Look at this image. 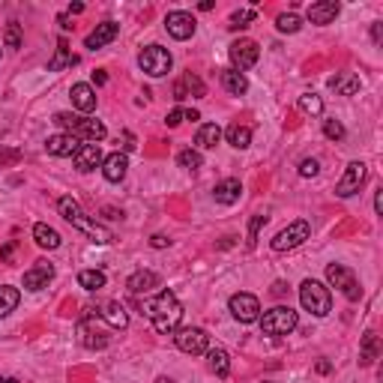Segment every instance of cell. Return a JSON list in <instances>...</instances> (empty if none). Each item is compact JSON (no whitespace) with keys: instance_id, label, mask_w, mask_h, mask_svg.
<instances>
[{"instance_id":"cell-1","label":"cell","mask_w":383,"mask_h":383,"mask_svg":"<svg viewBox=\"0 0 383 383\" xmlns=\"http://www.w3.org/2000/svg\"><path fill=\"white\" fill-rule=\"evenodd\" d=\"M141 309H144V315L153 320L156 333H162V335L174 333L183 320V306H180V300L174 297V291H162L159 297L141 302Z\"/></svg>"},{"instance_id":"cell-2","label":"cell","mask_w":383,"mask_h":383,"mask_svg":"<svg viewBox=\"0 0 383 383\" xmlns=\"http://www.w3.org/2000/svg\"><path fill=\"white\" fill-rule=\"evenodd\" d=\"M57 213L63 216V219H66L69 225H72V228H78L81 234H87V237H90L93 242H99V246H108V242L114 240L105 225L93 222L90 216H87V213L81 210V204H78L75 198H69V195H66V198H60V201H57Z\"/></svg>"},{"instance_id":"cell-3","label":"cell","mask_w":383,"mask_h":383,"mask_svg":"<svg viewBox=\"0 0 383 383\" xmlns=\"http://www.w3.org/2000/svg\"><path fill=\"white\" fill-rule=\"evenodd\" d=\"M54 123L60 129H66L69 135H75L78 141H84L87 144H99L102 138L108 135V129L99 123V120H93V117H78V114H66V111H60V114H54Z\"/></svg>"},{"instance_id":"cell-4","label":"cell","mask_w":383,"mask_h":383,"mask_svg":"<svg viewBox=\"0 0 383 383\" xmlns=\"http://www.w3.org/2000/svg\"><path fill=\"white\" fill-rule=\"evenodd\" d=\"M300 302H302V309L311 311L315 318H327L329 311H333V293H329L327 284L315 282V278H306V282L300 284Z\"/></svg>"},{"instance_id":"cell-5","label":"cell","mask_w":383,"mask_h":383,"mask_svg":"<svg viewBox=\"0 0 383 383\" xmlns=\"http://www.w3.org/2000/svg\"><path fill=\"white\" fill-rule=\"evenodd\" d=\"M297 324H300V318L291 306H276L260 318V329H264L267 335H291L293 329H297Z\"/></svg>"},{"instance_id":"cell-6","label":"cell","mask_w":383,"mask_h":383,"mask_svg":"<svg viewBox=\"0 0 383 383\" xmlns=\"http://www.w3.org/2000/svg\"><path fill=\"white\" fill-rule=\"evenodd\" d=\"M138 66H141V72H147L150 78H162V75L171 72L174 57H171V51L162 48V45H147L141 54H138Z\"/></svg>"},{"instance_id":"cell-7","label":"cell","mask_w":383,"mask_h":383,"mask_svg":"<svg viewBox=\"0 0 383 383\" xmlns=\"http://www.w3.org/2000/svg\"><path fill=\"white\" fill-rule=\"evenodd\" d=\"M174 344L180 347L183 353H207L210 351V335H207V329L201 327H183V329H174Z\"/></svg>"},{"instance_id":"cell-8","label":"cell","mask_w":383,"mask_h":383,"mask_svg":"<svg viewBox=\"0 0 383 383\" xmlns=\"http://www.w3.org/2000/svg\"><path fill=\"white\" fill-rule=\"evenodd\" d=\"M327 282L333 287H338V291H342L351 302H356L362 297V287H360V282H356V276L342 264H329L327 267Z\"/></svg>"},{"instance_id":"cell-9","label":"cell","mask_w":383,"mask_h":383,"mask_svg":"<svg viewBox=\"0 0 383 383\" xmlns=\"http://www.w3.org/2000/svg\"><path fill=\"white\" fill-rule=\"evenodd\" d=\"M311 237V225L306 219H300V222H291L284 231H278L276 237H273V249L276 251H291V249H297L302 246Z\"/></svg>"},{"instance_id":"cell-10","label":"cell","mask_w":383,"mask_h":383,"mask_svg":"<svg viewBox=\"0 0 383 383\" xmlns=\"http://www.w3.org/2000/svg\"><path fill=\"white\" fill-rule=\"evenodd\" d=\"M231 315L240 320V324H255V320L260 318V300L255 297V293H234L231 302H228Z\"/></svg>"},{"instance_id":"cell-11","label":"cell","mask_w":383,"mask_h":383,"mask_svg":"<svg viewBox=\"0 0 383 383\" xmlns=\"http://www.w3.org/2000/svg\"><path fill=\"white\" fill-rule=\"evenodd\" d=\"M228 57H231V63L237 72H242V69H251L258 63V57H260V48H258V42L255 39H237L234 45L228 48Z\"/></svg>"},{"instance_id":"cell-12","label":"cell","mask_w":383,"mask_h":383,"mask_svg":"<svg viewBox=\"0 0 383 383\" xmlns=\"http://www.w3.org/2000/svg\"><path fill=\"white\" fill-rule=\"evenodd\" d=\"M365 177H369V168H365L362 162H351V165H347V171H344V177L335 183V195H338V198H351V195H356V192L362 189Z\"/></svg>"},{"instance_id":"cell-13","label":"cell","mask_w":383,"mask_h":383,"mask_svg":"<svg viewBox=\"0 0 383 383\" xmlns=\"http://www.w3.org/2000/svg\"><path fill=\"white\" fill-rule=\"evenodd\" d=\"M201 96H207V87L198 75L192 72H183L177 81H174V99L177 102H186V99H201Z\"/></svg>"},{"instance_id":"cell-14","label":"cell","mask_w":383,"mask_h":383,"mask_svg":"<svg viewBox=\"0 0 383 383\" xmlns=\"http://www.w3.org/2000/svg\"><path fill=\"white\" fill-rule=\"evenodd\" d=\"M165 30L171 33L174 39H192L195 37V19H192L189 12H183V10H177V12H168L165 15Z\"/></svg>"},{"instance_id":"cell-15","label":"cell","mask_w":383,"mask_h":383,"mask_svg":"<svg viewBox=\"0 0 383 383\" xmlns=\"http://www.w3.org/2000/svg\"><path fill=\"white\" fill-rule=\"evenodd\" d=\"M78 335H81V344L90 347V351L108 347V333L102 327H96V318H84L81 324H78Z\"/></svg>"},{"instance_id":"cell-16","label":"cell","mask_w":383,"mask_h":383,"mask_svg":"<svg viewBox=\"0 0 383 383\" xmlns=\"http://www.w3.org/2000/svg\"><path fill=\"white\" fill-rule=\"evenodd\" d=\"M54 278V267L48 260H37L28 273H24V291H42L48 287V282Z\"/></svg>"},{"instance_id":"cell-17","label":"cell","mask_w":383,"mask_h":383,"mask_svg":"<svg viewBox=\"0 0 383 383\" xmlns=\"http://www.w3.org/2000/svg\"><path fill=\"white\" fill-rule=\"evenodd\" d=\"M117 33H120V24H117V21H102V24H96V30L84 39V45L90 48V51L105 48L108 42H114V39H117Z\"/></svg>"},{"instance_id":"cell-18","label":"cell","mask_w":383,"mask_h":383,"mask_svg":"<svg viewBox=\"0 0 383 383\" xmlns=\"http://www.w3.org/2000/svg\"><path fill=\"white\" fill-rule=\"evenodd\" d=\"M72 159H75V168L81 174H87V171H96L102 165V150H99V144H81Z\"/></svg>"},{"instance_id":"cell-19","label":"cell","mask_w":383,"mask_h":383,"mask_svg":"<svg viewBox=\"0 0 383 383\" xmlns=\"http://www.w3.org/2000/svg\"><path fill=\"white\" fill-rule=\"evenodd\" d=\"M96 311H99V320H105L111 329H126V327H129L126 309L120 306V302H114V300H111V302H102V306L96 309Z\"/></svg>"},{"instance_id":"cell-20","label":"cell","mask_w":383,"mask_h":383,"mask_svg":"<svg viewBox=\"0 0 383 383\" xmlns=\"http://www.w3.org/2000/svg\"><path fill=\"white\" fill-rule=\"evenodd\" d=\"M338 12H342V6H338L335 0H318V3H311L306 10L311 24H329V21H335Z\"/></svg>"},{"instance_id":"cell-21","label":"cell","mask_w":383,"mask_h":383,"mask_svg":"<svg viewBox=\"0 0 383 383\" xmlns=\"http://www.w3.org/2000/svg\"><path fill=\"white\" fill-rule=\"evenodd\" d=\"M129 293H135V297H141V293H150L153 287H159V276L153 273V269H138V273L129 276Z\"/></svg>"},{"instance_id":"cell-22","label":"cell","mask_w":383,"mask_h":383,"mask_svg":"<svg viewBox=\"0 0 383 383\" xmlns=\"http://www.w3.org/2000/svg\"><path fill=\"white\" fill-rule=\"evenodd\" d=\"M78 147H81V141H78L75 135H69V132L51 135L48 141H45V150H48L51 156H75Z\"/></svg>"},{"instance_id":"cell-23","label":"cell","mask_w":383,"mask_h":383,"mask_svg":"<svg viewBox=\"0 0 383 383\" xmlns=\"http://www.w3.org/2000/svg\"><path fill=\"white\" fill-rule=\"evenodd\" d=\"M240 195H242V183L240 180H222V183H216V189H213V198H216V204H225V207H231V204H237L240 201Z\"/></svg>"},{"instance_id":"cell-24","label":"cell","mask_w":383,"mask_h":383,"mask_svg":"<svg viewBox=\"0 0 383 383\" xmlns=\"http://www.w3.org/2000/svg\"><path fill=\"white\" fill-rule=\"evenodd\" d=\"M126 168H129V159H126V153H120V150L102 159V174H105L108 183H120V180H123Z\"/></svg>"},{"instance_id":"cell-25","label":"cell","mask_w":383,"mask_h":383,"mask_svg":"<svg viewBox=\"0 0 383 383\" xmlns=\"http://www.w3.org/2000/svg\"><path fill=\"white\" fill-rule=\"evenodd\" d=\"M69 96H72V105L81 111V114H90V111H96V90H93L90 84H72Z\"/></svg>"},{"instance_id":"cell-26","label":"cell","mask_w":383,"mask_h":383,"mask_svg":"<svg viewBox=\"0 0 383 383\" xmlns=\"http://www.w3.org/2000/svg\"><path fill=\"white\" fill-rule=\"evenodd\" d=\"M329 87L342 96H353V93H360L362 84H360V75H353V72H335L329 78Z\"/></svg>"},{"instance_id":"cell-27","label":"cell","mask_w":383,"mask_h":383,"mask_svg":"<svg viewBox=\"0 0 383 383\" xmlns=\"http://www.w3.org/2000/svg\"><path fill=\"white\" fill-rule=\"evenodd\" d=\"M207 360H210V369H213L216 377H228L231 374V356L225 347H210V351H207Z\"/></svg>"},{"instance_id":"cell-28","label":"cell","mask_w":383,"mask_h":383,"mask_svg":"<svg viewBox=\"0 0 383 383\" xmlns=\"http://www.w3.org/2000/svg\"><path fill=\"white\" fill-rule=\"evenodd\" d=\"M33 240H37V246H42V249H57L60 242H63V240H60V234L45 222L33 225Z\"/></svg>"},{"instance_id":"cell-29","label":"cell","mask_w":383,"mask_h":383,"mask_svg":"<svg viewBox=\"0 0 383 383\" xmlns=\"http://www.w3.org/2000/svg\"><path fill=\"white\" fill-rule=\"evenodd\" d=\"M78 63V57L72 54V51H69V45L63 39L57 42V48H54V57L48 60V69L51 72H60V69H66V66H75Z\"/></svg>"},{"instance_id":"cell-30","label":"cell","mask_w":383,"mask_h":383,"mask_svg":"<svg viewBox=\"0 0 383 383\" xmlns=\"http://www.w3.org/2000/svg\"><path fill=\"white\" fill-rule=\"evenodd\" d=\"M222 87L228 93H234V96H242L249 90V81H246V75H242V72H237V69H225V72H222Z\"/></svg>"},{"instance_id":"cell-31","label":"cell","mask_w":383,"mask_h":383,"mask_svg":"<svg viewBox=\"0 0 383 383\" xmlns=\"http://www.w3.org/2000/svg\"><path fill=\"white\" fill-rule=\"evenodd\" d=\"M219 141H222V129L216 123H204L201 129H198V135H195V144L201 147V150H213Z\"/></svg>"},{"instance_id":"cell-32","label":"cell","mask_w":383,"mask_h":383,"mask_svg":"<svg viewBox=\"0 0 383 383\" xmlns=\"http://www.w3.org/2000/svg\"><path fill=\"white\" fill-rule=\"evenodd\" d=\"M19 300H21L19 287H12V284H0V318L12 315V311L19 309Z\"/></svg>"},{"instance_id":"cell-33","label":"cell","mask_w":383,"mask_h":383,"mask_svg":"<svg viewBox=\"0 0 383 383\" xmlns=\"http://www.w3.org/2000/svg\"><path fill=\"white\" fill-rule=\"evenodd\" d=\"M105 273H102V269H81V273H78V284L84 287V291H102V287H105Z\"/></svg>"},{"instance_id":"cell-34","label":"cell","mask_w":383,"mask_h":383,"mask_svg":"<svg viewBox=\"0 0 383 383\" xmlns=\"http://www.w3.org/2000/svg\"><path fill=\"white\" fill-rule=\"evenodd\" d=\"M228 144L231 147H237V150H246V147L251 144V129L249 126H240V123H234V126H228Z\"/></svg>"},{"instance_id":"cell-35","label":"cell","mask_w":383,"mask_h":383,"mask_svg":"<svg viewBox=\"0 0 383 383\" xmlns=\"http://www.w3.org/2000/svg\"><path fill=\"white\" fill-rule=\"evenodd\" d=\"M377 335H374V329H365V335H362V353H360V362L362 365H371L374 360H377Z\"/></svg>"},{"instance_id":"cell-36","label":"cell","mask_w":383,"mask_h":383,"mask_svg":"<svg viewBox=\"0 0 383 383\" xmlns=\"http://www.w3.org/2000/svg\"><path fill=\"white\" fill-rule=\"evenodd\" d=\"M276 28L282 30V33H297V30L302 28V19H300L297 12H282V15L276 19Z\"/></svg>"},{"instance_id":"cell-37","label":"cell","mask_w":383,"mask_h":383,"mask_svg":"<svg viewBox=\"0 0 383 383\" xmlns=\"http://www.w3.org/2000/svg\"><path fill=\"white\" fill-rule=\"evenodd\" d=\"M177 165H180V168H186V171H198L204 165V159H201V153H198V150H180L177 153Z\"/></svg>"},{"instance_id":"cell-38","label":"cell","mask_w":383,"mask_h":383,"mask_svg":"<svg viewBox=\"0 0 383 383\" xmlns=\"http://www.w3.org/2000/svg\"><path fill=\"white\" fill-rule=\"evenodd\" d=\"M300 111H306V114H320L324 111V102H320V96H315V93H302L300 96Z\"/></svg>"},{"instance_id":"cell-39","label":"cell","mask_w":383,"mask_h":383,"mask_svg":"<svg viewBox=\"0 0 383 383\" xmlns=\"http://www.w3.org/2000/svg\"><path fill=\"white\" fill-rule=\"evenodd\" d=\"M3 42H6V48H21V24H15V21L6 24Z\"/></svg>"},{"instance_id":"cell-40","label":"cell","mask_w":383,"mask_h":383,"mask_svg":"<svg viewBox=\"0 0 383 383\" xmlns=\"http://www.w3.org/2000/svg\"><path fill=\"white\" fill-rule=\"evenodd\" d=\"M249 21H255V10H242V12H234V15H231V24H228V28L240 30V28H249Z\"/></svg>"},{"instance_id":"cell-41","label":"cell","mask_w":383,"mask_h":383,"mask_svg":"<svg viewBox=\"0 0 383 383\" xmlns=\"http://www.w3.org/2000/svg\"><path fill=\"white\" fill-rule=\"evenodd\" d=\"M324 135L329 141H342L344 138V126L338 123V120H324Z\"/></svg>"},{"instance_id":"cell-42","label":"cell","mask_w":383,"mask_h":383,"mask_svg":"<svg viewBox=\"0 0 383 383\" xmlns=\"http://www.w3.org/2000/svg\"><path fill=\"white\" fill-rule=\"evenodd\" d=\"M318 171H320L318 159H302V162H300V177H315Z\"/></svg>"},{"instance_id":"cell-43","label":"cell","mask_w":383,"mask_h":383,"mask_svg":"<svg viewBox=\"0 0 383 383\" xmlns=\"http://www.w3.org/2000/svg\"><path fill=\"white\" fill-rule=\"evenodd\" d=\"M267 222V216H255L251 219V228H249V246H255V240H258V231H260V225Z\"/></svg>"},{"instance_id":"cell-44","label":"cell","mask_w":383,"mask_h":383,"mask_svg":"<svg viewBox=\"0 0 383 383\" xmlns=\"http://www.w3.org/2000/svg\"><path fill=\"white\" fill-rule=\"evenodd\" d=\"M165 123H168L171 129H174V126H180V123H183V108H174V111H168V117H165Z\"/></svg>"},{"instance_id":"cell-45","label":"cell","mask_w":383,"mask_h":383,"mask_svg":"<svg viewBox=\"0 0 383 383\" xmlns=\"http://www.w3.org/2000/svg\"><path fill=\"white\" fill-rule=\"evenodd\" d=\"M12 255H15V242H6V246L0 249V260H6V264H10Z\"/></svg>"},{"instance_id":"cell-46","label":"cell","mask_w":383,"mask_h":383,"mask_svg":"<svg viewBox=\"0 0 383 383\" xmlns=\"http://www.w3.org/2000/svg\"><path fill=\"white\" fill-rule=\"evenodd\" d=\"M150 242H153V249H165V246H171V240L165 237V234H156V237H153Z\"/></svg>"},{"instance_id":"cell-47","label":"cell","mask_w":383,"mask_h":383,"mask_svg":"<svg viewBox=\"0 0 383 383\" xmlns=\"http://www.w3.org/2000/svg\"><path fill=\"white\" fill-rule=\"evenodd\" d=\"M0 162H19V150H0Z\"/></svg>"},{"instance_id":"cell-48","label":"cell","mask_w":383,"mask_h":383,"mask_svg":"<svg viewBox=\"0 0 383 383\" xmlns=\"http://www.w3.org/2000/svg\"><path fill=\"white\" fill-rule=\"evenodd\" d=\"M374 213H383V189H377V192H374Z\"/></svg>"},{"instance_id":"cell-49","label":"cell","mask_w":383,"mask_h":383,"mask_svg":"<svg viewBox=\"0 0 383 383\" xmlns=\"http://www.w3.org/2000/svg\"><path fill=\"white\" fill-rule=\"evenodd\" d=\"M183 120H192V123H195V120H201V114H198L195 108H186L183 111Z\"/></svg>"},{"instance_id":"cell-50","label":"cell","mask_w":383,"mask_h":383,"mask_svg":"<svg viewBox=\"0 0 383 383\" xmlns=\"http://www.w3.org/2000/svg\"><path fill=\"white\" fill-rule=\"evenodd\" d=\"M93 81H96V84H105L108 75H105V72H93Z\"/></svg>"},{"instance_id":"cell-51","label":"cell","mask_w":383,"mask_h":383,"mask_svg":"<svg viewBox=\"0 0 383 383\" xmlns=\"http://www.w3.org/2000/svg\"><path fill=\"white\" fill-rule=\"evenodd\" d=\"M123 150H135V144H132V135H123Z\"/></svg>"},{"instance_id":"cell-52","label":"cell","mask_w":383,"mask_h":383,"mask_svg":"<svg viewBox=\"0 0 383 383\" xmlns=\"http://www.w3.org/2000/svg\"><path fill=\"white\" fill-rule=\"evenodd\" d=\"M78 12H84V3H72V6H69V15H78Z\"/></svg>"},{"instance_id":"cell-53","label":"cell","mask_w":383,"mask_h":383,"mask_svg":"<svg viewBox=\"0 0 383 383\" xmlns=\"http://www.w3.org/2000/svg\"><path fill=\"white\" fill-rule=\"evenodd\" d=\"M57 21H60V28H63V30H69V28H72V24H69V15H60Z\"/></svg>"},{"instance_id":"cell-54","label":"cell","mask_w":383,"mask_h":383,"mask_svg":"<svg viewBox=\"0 0 383 383\" xmlns=\"http://www.w3.org/2000/svg\"><path fill=\"white\" fill-rule=\"evenodd\" d=\"M371 37H374V42H380V24H374V28H371Z\"/></svg>"},{"instance_id":"cell-55","label":"cell","mask_w":383,"mask_h":383,"mask_svg":"<svg viewBox=\"0 0 383 383\" xmlns=\"http://www.w3.org/2000/svg\"><path fill=\"white\" fill-rule=\"evenodd\" d=\"M0 383H19L15 377H0Z\"/></svg>"},{"instance_id":"cell-56","label":"cell","mask_w":383,"mask_h":383,"mask_svg":"<svg viewBox=\"0 0 383 383\" xmlns=\"http://www.w3.org/2000/svg\"><path fill=\"white\" fill-rule=\"evenodd\" d=\"M156 383H174L171 377H159V380H156Z\"/></svg>"},{"instance_id":"cell-57","label":"cell","mask_w":383,"mask_h":383,"mask_svg":"<svg viewBox=\"0 0 383 383\" xmlns=\"http://www.w3.org/2000/svg\"><path fill=\"white\" fill-rule=\"evenodd\" d=\"M267 383H269V380H267Z\"/></svg>"}]
</instances>
